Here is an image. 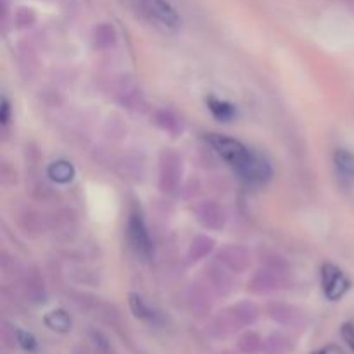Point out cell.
I'll return each instance as SVG.
<instances>
[{"instance_id": "obj_1", "label": "cell", "mask_w": 354, "mask_h": 354, "mask_svg": "<svg viewBox=\"0 0 354 354\" xmlns=\"http://www.w3.org/2000/svg\"><path fill=\"white\" fill-rule=\"evenodd\" d=\"M207 142L214 149V152L237 173L242 182L259 185L272 178L273 169L270 162L237 138L221 133H209Z\"/></svg>"}, {"instance_id": "obj_2", "label": "cell", "mask_w": 354, "mask_h": 354, "mask_svg": "<svg viewBox=\"0 0 354 354\" xmlns=\"http://www.w3.org/2000/svg\"><path fill=\"white\" fill-rule=\"evenodd\" d=\"M140 9L149 21L162 30L175 31L182 24L180 14L166 0H140Z\"/></svg>"}, {"instance_id": "obj_3", "label": "cell", "mask_w": 354, "mask_h": 354, "mask_svg": "<svg viewBox=\"0 0 354 354\" xmlns=\"http://www.w3.org/2000/svg\"><path fill=\"white\" fill-rule=\"evenodd\" d=\"M322 287H324V294L328 301H339L346 296V292L351 287L348 277L344 275L341 268H337L332 263H325L322 265L320 270Z\"/></svg>"}, {"instance_id": "obj_4", "label": "cell", "mask_w": 354, "mask_h": 354, "mask_svg": "<svg viewBox=\"0 0 354 354\" xmlns=\"http://www.w3.org/2000/svg\"><path fill=\"white\" fill-rule=\"evenodd\" d=\"M128 242H130L131 249H133L138 258H151L152 242L140 211H131L130 220H128Z\"/></svg>"}, {"instance_id": "obj_5", "label": "cell", "mask_w": 354, "mask_h": 354, "mask_svg": "<svg viewBox=\"0 0 354 354\" xmlns=\"http://www.w3.org/2000/svg\"><path fill=\"white\" fill-rule=\"evenodd\" d=\"M130 308L131 313H133L138 320H144L147 322V324L154 325H159L162 322L161 315H159L154 308L149 306V304L145 303L140 296H137V294H131L130 296Z\"/></svg>"}, {"instance_id": "obj_6", "label": "cell", "mask_w": 354, "mask_h": 354, "mask_svg": "<svg viewBox=\"0 0 354 354\" xmlns=\"http://www.w3.org/2000/svg\"><path fill=\"white\" fill-rule=\"evenodd\" d=\"M206 104H207V109L211 111V114H213L216 120L225 121V123H228V121H232L235 116H237V109H235V106L234 104L227 102V100L216 99V97H207Z\"/></svg>"}, {"instance_id": "obj_7", "label": "cell", "mask_w": 354, "mask_h": 354, "mask_svg": "<svg viewBox=\"0 0 354 354\" xmlns=\"http://www.w3.org/2000/svg\"><path fill=\"white\" fill-rule=\"evenodd\" d=\"M44 322L50 330L57 332V334H66V332L71 330V325H73L69 315L62 310H54L50 311V313H47L45 315Z\"/></svg>"}, {"instance_id": "obj_8", "label": "cell", "mask_w": 354, "mask_h": 354, "mask_svg": "<svg viewBox=\"0 0 354 354\" xmlns=\"http://www.w3.org/2000/svg\"><path fill=\"white\" fill-rule=\"evenodd\" d=\"M334 166L344 178H354V154L351 151L337 149L334 152Z\"/></svg>"}, {"instance_id": "obj_9", "label": "cell", "mask_w": 354, "mask_h": 354, "mask_svg": "<svg viewBox=\"0 0 354 354\" xmlns=\"http://www.w3.org/2000/svg\"><path fill=\"white\" fill-rule=\"evenodd\" d=\"M50 180H54L55 183H69L75 178V168L73 165H69L68 161H55L48 166L47 169Z\"/></svg>"}, {"instance_id": "obj_10", "label": "cell", "mask_w": 354, "mask_h": 354, "mask_svg": "<svg viewBox=\"0 0 354 354\" xmlns=\"http://www.w3.org/2000/svg\"><path fill=\"white\" fill-rule=\"evenodd\" d=\"M14 339H16V344L19 346V348L23 349V351L33 353L35 349H37V339H35L33 335L30 334V332L21 330V328H17L16 335H14Z\"/></svg>"}, {"instance_id": "obj_11", "label": "cell", "mask_w": 354, "mask_h": 354, "mask_svg": "<svg viewBox=\"0 0 354 354\" xmlns=\"http://www.w3.org/2000/svg\"><path fill=\"white\" fill-rule=\"evenodd\" d=\"M92 341L93 348H95V354H114L109 341L102 334H92Z\"/></svg>"}, {"instance_id": "obj_12", "label": "cell", "mask_w": 354, "mask_h": 354, "mask_svg": "<svg viewBox=\"0 0 354 354\" xmlns=\"http://www.w3.org/2000/svg\"><path fill=\"white\" fill-rule=\"evenodd\" d=\"M259 339L256 337V334H248L244 339L241 341V349L242 353H248V354H252L256 351H259Z\"/></svg>"}, {"instance_id": "obj_13", "label": "cell", "mask_w": 354, "mask_h": 354, "mask_svg": "<svg viewBox=\"0 0 354 354\" xmlns=\"http://www.w3.org/2000/svg\"><path fill=\"white\" fill-rule=\"evenodd\" d=\"M341 334H342V339L346 341V344L349 346V348L354 351V324L351 322H348V324L342 325L341 328Z\"/></svg>"}, {"instance_id": "obj_14", "label": "cell", "mask_w": 354, "mask_h": 354, "mask_svg": "<svg viewBox=\"0 0 354 354\" xmlns=\"http://www.w3.org/2000/svg\"><path fill=\"white\" fill-rule=\"evenodd\" d=\"M313 354H344V351H342V349L339 348V346L328 344V346H325V348H322V349H318V351H315Z\"/></svg>"}, {"instance_id": "obj_15", "label": "cell", "mask_w": 354, "mask_h": 354, "mask_svg": "<svg viewBox=\"0 0 354 354\" xmlns=\"http://www.w3.org/2000/svg\"><path fill=\"white\" fill-rule=\"evenodd\" d=\"M9 113H10L9 100L2 99V114H0V120H2V124L9 123Z\"/></svg>"}, {"instance_id": "obj_16", "label": "cell", "mask_w": 354, "mask_h": 354, "mask_svg": "<svg viewBox=\"0 0 354 354\" xmlns=\"http://www.w3.org/2000/svg\"><path fill=\"white\" fill-rule=\"evenodd\" d=\"M75 354H88V353H85V351H82V353H78V351H76Z\"/></svg>"}]
</instances>
